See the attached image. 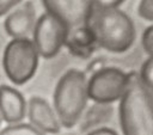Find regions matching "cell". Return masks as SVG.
Returning <instances> with one entry per match:
<instances>
[{
    "instance_id": "obj_17",
    "label": "cell",
    "mask_w": 153,
    "mask_h": 135,
    "mask_svg": "<svg viewBox=\"0 0 153 135\" xmlns=\"http://www.w3.org/2000/svg\"><path fill=\"white\" fill-rule=\"evenodd\" d=\"M94 7L97 10H109V8H117L124 0H93Z\"/></svg>"
},
{
    "instance_id": "obj_2",
    "label": "cell",
    "mask_w": 153,
    "mask_h": 135,
    "mask_svg": "<svg viewBox=\"0 0 153 135\" xmlns=\"http://www.w3.org/2000/svg\"><path fill=\"white\" fill-rule=\"evenodd\" d=\"M96 42L111 53L128 50L136 37L133 20L118 8L94 10L90 20Z\"/></svg>"
},
{
    "instance_id": "obj_4",
    "label": "cell",
    "mask_w": 153,
    "mask_h": 135,
    "mask_svg": "<svg viewBox=\"0 0 153 135\" xmlns=\"http://www.w3.org/2000/svg\"><path fill=\"white\" fill-rule=\"evenodd\" d=\"M38 53L29 38H13L5 48L2 66L7 78L16 85H23L36 73Z\"/></svg>"
},
{
    "instance_id": "obj_16",
    "label": "cell",
    "mask_w": 153,
    "mask_h": 135,
    "mask_svg": "<svg viewBox=\"0 0 153 135\" xmlns=\"http://www.w3.org/2000/svg\"><path fill=\"white\" fill-rule=\"evenodd\" d=\"M142 47L145 51L149 55V57H153V25L148 26L143 33H142Z\"/></svg>"
},
{
    "instance_id": "obj_11",
    "label": "cell",
    "mask_w": 153,
    "mask_h": 135,
    "mask_svg": "<svg viewBox=\"0 0 153 135\" xmlns=\"http://www.w3.org/2000/svg\"><path fill=\"white\" fill-rule=\"evenodd\" d=\"M69 51L80 57H87L96 48V37L90 25L68 31L66 43Z\"/></svg>"
},
{
    "instance_id": "obj_6",
    "label": "cell",
    "mask_w": 153,
    "mask_h": 135,
    "mask_svg": "<svg viewBox=\"0 0 153 135\" xmlns=\"http://www.w3.org/2000/svg\"><path fill=\"white\" fill-rule=\"evenodd\" d=\"M32 35V42L38 55L44 59H51L65 45L68 30L55 17L49 13H43L36 20Z\"/></svg>"
},
{
    "instance_id": "obj_18",
    "label": "cell",
    "mask_w": 153,
    "mask_h": 135,
    "mask_svg": "<svg viewBox=\"0 0 153 135\" xmlns=\"http://www.w3.org/2000/svg\"><path fill=\"white\" fill-rule=\"evenodd\" d=\"M22 0H0V17L11 11L16 5H18Z\"/></svg>"
},
{
    "instance_id": "obj_13",
    "label": "cell",
    "mask_w": 153,
    "mask_h": 135,
    "mask_svg": "<svg viewBox=\"0 0 153 135\" xmlns=\"http://www.w3.org/2000/svg\"><path fill=\"white\" fill-rule=\"evenodd\" d=\"M0 135H44V133H42L31 124L16 123L4 128L0 131Z\"/></svg>"
},
{
    "instance_id": "obj_3",
    "label": "cell",
    "mask_w": 153,
    "mask_h": 135,
    "mask_svg": "<svg viewBox=\"0 0 153 135\" xmlns=\"http://www.w3.org/2000/svg\"><path fill=\"white\" fill-rule=\"evenodd\" d=\"M87 80L78 69L67 70L59 80L54 92L56 117L66 128H72L80 119L87 103Z\"/></svg>"
},
{
    "instance_id": "obj_12",
    "label": "cell",
    "mask_w": 153,
    "mask_h": 135,
    "mask_svg": "<svg viewBox=\"0 0 153 135\" xmlns=\"http://www.w3.org/2000/svg\"><path fill=\"white\" fill-rule=\"evenodd\" d=\"M112 113V106L110 104H100V103H96L94 105H92L88 111L86 112L80 129L81 130H88L98 124L105 123Z\"/></svg>"
},
{
    "instance_id": "obj_9",
    "label": "cell",
    "mask_w": 153,
    "mask_h": 135,
    "mask_svg": "<svg viewBox=\"0 0 153 135\" xmlns=\"http://www.w3.org/2000/svg\"><path fill=\"white\" fill-rule=\"evenodd\" d=\"M35 23V7L31 1H27L6 17L4 26L11 37L27 38V35L33 30Z\"/></svg>"
},
{
    "instance_id": "obj_5",
    "label": "cell",
    "mask_w": 153,
    "mask_h": 135,
    "mask_svg": "<svg viewBox=\"0 0 153 135\" xmlns=\"http://www.w3.org/2000/svg\"><path fill=\"white\" fill-rule=\"evenodd\" d=\"M128 86V74L116 67L96 70L87 81V94L96 103L111 104L122 98Z\"/></svg>"
},
{
    "instance_id": "obj_1",
    "label": "cell",
    "mask_w": 153,
    "mask_h": 135,
    "mask_svg": "<svg viewBox=\"0 0 153 135\" xmlns=\"http://www.w3.org/2000/svg\"><path fill=\"white\" fill-rule=\"evenodd\" d=\"M120 122L123 135H153V92L136 72L128 74V86L120 99Z\"/></svg>"
},
{
    "instance_id": "obj_20",
    "label": "cell",
    "mask_w": 153,
    "mask_h": 135,
    "mask_svg": "<svg viewBox=\"0 0 153 135\" xmlns=\"http://www.w3.org/2000/svg\"><path fill=\"white\" fill-rule=\"evenodd\" d=\"M1 119H2V118H1V115H0V124H1Z\"/></svg>"
},
{
    "instance_id": "obj_10",
    "label": "cell",
    "mask_w": 153,
    "mask_h": 135,
    "mask_svg": "<svg viewBox=\"0 0 153 135\" xmlns=\"http://www.w3.org/2000/svg\"><path fill=\"white\" fill-rule=\"evenodd\" d=\"M26 112V104L23 94L11 86H0V115L7 123H19Z\"/></svg>"
},
{
    "instance_id": "obj_7",
    "label": "cell",
    "mask_w": 153,
    "mask_h": 135,
    "mask_svg": "<svg viewBox=\"0 0 153 135\" xmlns=\"http://www.w3.org/2000/svg\"><path fill=\"white\" fill-rule=\"evenodd\" d=\"M47 13L60 20L68 31L90 24L96 10L93 0H42Z\"/></svg>"
},
{
    "instance_id": "obj_14",
    "label": "cell",
    "mask_w": 153,
    "mask_h": 135,
    "mask_svg": "<svg viewBox=\"0 0 153 135\" xmlns=\"http://www.w3.org/2000/svg\"><path fill=\"white\" fill-rule=\"evenodd\" d=\"M139 76L142 81V84L153 92V57H148L143 65L141 66Z\"/></svg>"
},
{
    "instance_id": "obj_8",
    "label": "cell",
    "mask_w": 153,
    "mask_h": 135,
    "mask_svg": "<svg viewBox=\"0 0 153 135\" xmlns=\"http://www.w3.org/2000/svg\"><path fill=\"white\" fill-rule=\"evenodd\" d=\"M27 115L31 125L42 133L57 134L60 131V122L56 117V113L43 98H30L27 104Z\"/></svg>"
},
{
    "instance_id": "obj_19",
    "label": "cell",
    "mask_w": 153,
    "mask_h": 135,
    "mask_svg": "<svg viewBox=\"0 0 153 135\" xmlns=\"http://www.w3.org/2000/svg\"><path fill=\"white\" fill-rule=\"evenodd\" d=\"M87 135H118V134L110 128H98L96 130L90 131Z\"/></svg>"
},
{
    "instance_id": "obj_15",
    "label": "cell",
    "mask_w": 153,
    "mask_h": 135,
    "mask_svg": "<svg viewBox=\"0 0 153 135\" xmlns=\"http://www.w3.org/2000/svg\"><path fill=\"white\" fill-rule=\"evenodd\" d=\"M139 16L146 20L153 22V0H141L137 7Z\"/></svg>"
}]
</instances>
